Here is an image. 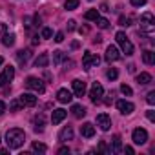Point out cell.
I'll list each match as a JSON object with an SVG mask.
<instances>
[{
	"mask_svg": "<svg viewBox=\"0 0 155 155\" xmlns=\"http://www.w3.org/2000/svg\"><path fill=\"white\" fill-rule=\"evenodd\" d=\"M24 140H26V133H24V130H20V128H13V130H9V131L6 133V142H8V148H9V150L20 148V146L24 144Z\"/></svg>",
	"mask_w": 155,
	"mask_h": 155,
	"instance_id": "6da1fadb",
	"label": "cell"
},
{
	"mask_svg": "<svg viewBox=\"0 0 155 155\" xmlns=\"http://www.w3.org/2000/svg\"><path fill=\"white\" fill-rule=\"evenodd\" d=\"M115 40H117V44L120 46L122 53H126V55H133V44H131V42H130V38L126 37V33L119 31V33L115 35Z\"/></svg>",
	"mask_w": 155,
	"mask_h": 155,
	"instance_id": "7a4b0ae2",
	"label": "cell"
},
{
	"mask_svg": "<svg viewBox=\"0 0 155 155\" xmlns=\"http://www.w3.org/2000/svg\"><path fill=\"white\" fill-rule=\"evenodd\" d=\"M26 86H28L29 90L37 91V93H44V90H46L44 82H42L40 79H37V77H28V79H26Z\"/></svg>",
	"mask_w": 155,
	"mask_h": 155,
	"instance_id": "3957f363",
	"label": "cell"
},
{
	"mask_svg": "<svg viewBox=\"0 0 155 155\" xmlns=\"http://www.w3.org/2000/svg\"><path fill=\"white\" fill-rule=\"evenodd\" d=\"M13 77H15V68H13V66L4 68L2 75H0V86H8V84L13 81Z\"/></svg>",
	"mask_w": 155,
	"mask_h": 155,
	"instance_id": "277c9868",
	"label": "cell"
},
{
	"mask_svg": "<svg viewBox=\"0 0 155 155\" xmlns=\"http://www.w3.org/2000/svg\"><path fill=\"white\" fill-rule=\"evenodd\" d=\"M99 62H101V58H99L97 55H93L91 51H86V53H84V57H82V66H84L86 69H90V68L97 66Z\"/></svg>",
	"mask_w": 155,
	"mask_h": 155,
	"instance_id": "5b68a950",
	"label": "cell"
},
{
	"mask_svg": "<svg viewBox=\"0 0 155 155\" xmlns=\"http://www.w3.org/2000/svg\"><path fill=\"white\" fill-rule=\"evenodd\" d=\"M102 95H104V88H102L99 82H93V86H91V90H90V99H91V102H101Z\"/></svg>",
	"mask_w": 155,
	"mask_h": 155,
	"instance_id": "8992f818",
	"label": "cell"
},
{
	"mask_svg": "<svg viewBox=\"0 0 155 155\" xmlns=\"http://www.w3.org/2000/svg\"><path fill=\"white\" fill-rule=\"evenodd\" d=\"M131 139H133L135 144H146V140H148V131H146L144 128H137V130H133Z\"/></svg>",
	"mask_w": 155,
	"mask_h": 155,
	"instance_id": "52a82bcc",
	"label": "cell"
},
{
	"mask_svg": "<svg viewBox=\"0 0 155 155\" xmlns=\"http://www.w3.org/2000/svg\"><path fill=\"white\" fill-rule=\"evenodd\" d=\"M97 126L102 130V131H108L111 128V119L106 115V113H99L97 115Z\"/></svg>",
	"mask_w": 155,
	"mask_h": 155,
	"instance_id": "ba28073f",
	"label": "cell"
},
{
	"mask_svg": "<svg viewBox=\"0 0 155 155\" xmlns=\"http://www.w3.org/2000/svg\"><path fill=\"white\" fill-rule=\"evenodd\" d=\"M71 86H73V93H75L77 97H82V95L86 93V82L81 81V79H75V81L71 82Z\"/></svg>",
	"mask_w": 155,
	"mask_h": 155,
	"instance_id": "9c48e42d",
	"label": "cell"
},
{
	"mask_svg": "<svg viewBox=\"0 0 155 155\" xmlns=\"http://www.w3.org/2000/svg\"><path fill=\"white\" fill-rule=\"evenodd\" d=\"M117 110H119L120 113H124V115H130V113H133L135 106H133L130 101H117Z\"/></svg>",
	"mask_w": 155,
	"mask_h": 155,
	"instance_id": "30bf717a",
	"label": "cell"
},
{
	"mask_svg": "<svg viewBox=\"0 0 155 155\" xmlns=\"http://www.w3.org/2000/svg\"><path fill=\"white\" fill-rule=\"evenodd\" d=\"M18 101H20L22 106H29V108L37 104V97H35L33 93H22V95L18 97Z\"/></svg>",
	"mask_w": 155,
	"mask_h": 155,
	"instance_id": "8fae6325",
	"label": "cell"
},
{
	"mask_svg": "<svg viewBox=\"0 0 155 155\" xmlns=\"http://www.w3.org/2000/svg\"><path fill=\"white\" fill-rule=\"evenodd\" d=\"M81 135L86 137V139H91V137L95 135V126H93L91 122H84V124L81 126Z\"/></svg>",
	"mask_w": 155,
	"mask_h": 155,
	"instance_id": "7c38bea8",
	"label": "cell"
},
{
	"mask_svg": "<svg viewBox=\"0 0 155 155\" xmlns=\"http://www.w3.org/2000/svg\"><path fill=\"white\" fill-rule=\"evenodd\" d=\"M119 58H120L119 49H117L115 46H108V49H106V60H108V62H115V60H119Z\"/></svg>",
	"mask_w": 155,
	"mask_h": 155,
	"instance_id": "4fadbf2b",
	"label": "cell"
},
{
	"mask_svg": "<svg viewBox=\"0 0 155 155\" xmlns=\"http://www.w3.org/2000/svg\"><path fill=\"white\" fill-rule=\"evenodd\" d=\"M66 115H68V111H66V110H62V108H58V110H53L51 122H53V124H60V122L66 119Z\"/></svg>",
	"mask_w": 155,
	"mask_h": 155,
	"instance_id": "5bb4252c",
	"label": "cell"
},
{
	"mask_svg": "<svg viewBox=\"0 0 155 155\" xmlns=\"http://www.w3.org/2000/svg\"><path fill=\"white\" fill-rule=\"evenodd\" d=\"M71 99H73V97H71V91H68V90H64V88L57 91V101H58V102L68 104V102H71Z\"/></svg>",
	"mask_w": 155,
	"mask_h": 155,
	"instance_id": "9a60e30c",
	"label": "cell"
},
{
	"mask_svg": "<svg viewBox=\"0 0 155 155\" xmlns=\"http://www.w3.org/2000/svg\"><path fill=\"white\" fill-rule=\"evenodd\" d=\"M71 113H73V117H77V119H82V117L86 115V108L81 106V104H73V106H71Z\"/></svg>",
	"mask_w": 155,
	"mask_h": 155,
	"instance_id": "2e32d148",
	"label": "cell"
},
{
	"mask_svg": "<svg viewBox=\"0 0 155 155\" xmlns=\"http://www.w3.org/2000/svg\"><path fill=\"white\" fill-rule=\"evenodd\" d=\"M71 139H73V130H71L69 126H66V128L58 133V140L66 142V140H71Z\"/></svg>",
	"mask_w": 155,
	"mask_h": 155,
	"instance_id": "e0dca14e",
	"label": "cell"
},
{
	"mask_svg": "<svg viewBox=\"0 0 155 155\" xmlns=\"http://www.w3.org/2000/svg\"><path fill=\"white\" fill-rule=\"evenodd\" d=\"M48 64H49V57H48V53L38 55V57H37V60H35V66H37V68H46Z\"/></svg>",
	"mask_w": 155,
	"mask_h": 155,
	"instance_id": "ac0fdd59",
	"label": "cell"
},
{
	"mask_svg": "<svg viewBox=\"0 0 155 155\" xmlns=\"http://www.w3.org/2000/svg\"><path fill=\"white\" fill-rule=\"evenodd\" d=\"M137 82L140 84V86H146V84H150L151 82V75L150 73H140V75H137Z\"/></svg>",
	"mask_w": 155,
	"mask_h": 155,
	"instance_id": "d6986e66",
	"label": "cell"
},
{
	"mask_svg": "<svg viewBox=\"0 0 155 155\" xmlns=\"http://www.w3.org/2000/svg\"><path fill=\"white\" fill-rule=\"evenodd\" d=\"M142 60H144V64L151 66V64L155 62V53H153V51H144V53H142Z\"/></svg>",
	"mask_w": 155,
	"mask_h": 155,
	"instance_id": "ffe728a7",
	"label": "cell"
},
{
	"mask_svg": "<svg viewBox=\"0 0 155 155\" xmlns=\"http://www.w3.org/2000/svg\"><path fill=\"white\" fill-rule=\"evenodd\" d=\"M29 57H31V51H29V49H22V51H18V53H17L18 62H24V64L28 62V58H29Z\"/></svg>",
	"mask_w": 155,
	"mask_h": 155,
	"instance_id": "44dd1931",
	"label": "cell"
},
{
	"mask_svg": "<svg viewBox=\"0 0 155 155\" xmlns=\"http://www.w3.org/2000/svg\"><path fill=\"white\" fill-rule=\"evenodd\" d=\"M35 131H42L44 130V115H37L35 117Z\"/></svg>",
	"mask_w": 155,
	"mask_h": 155,
	"instance_id": "7402d4cb",
	"label": "cell"
},
{
	"mask_svg": "<svg viewBox=\"0 0 155 155\" xmlns=\"http://www.w3.org/2000/svg\"><path fill=\"white\" fill-rule=\"evenodd\" d=\"M140 24H155L153 15H151V13H144V15L140 17Z\"/></svg>",
	"mask_w": 155,
	"mask_h": 155,
	"instance_id": "603a6c76",
	"label": "cell"
},
{
	"mask_svg": "<svg viewBox=\"0 0 155 155\" xmlns=\"http://www.w3.org/2000/svg\"><path fill=\"white\" fill-rule=\"evenodd\" d=\"M122 150V144H120V135H115L113 137V148H111V151H120Z\"/></svg>",
	"mask_w": 155,
	"mask_h": 155,
	"instance_id": "cb8c5ba5",
	"label": "cell"
},
{
	"mask_svg": "<svg viewBox=\"0 0 155 155\" xmlns=\"http://www.w3.org/2000/svg\"><path fill=\"white\" fill-rule=\"evenodd\" d=\"M33 151H37V153H46V151H48V146L42 144V142H33Z\"/></svg>",
	"mask_w": 155,
	"mask_h": 155,
	"instance_id": "d4e9b609",
	"label": "cell"
},
{
	"mask_svg": "<svg viewBox=\"0 0 155 155\" xmlns=\"http://www.w3.org/2000/svg\"><path fill=\"white\" fill-rule=\"evenodd\" d=\"M84 18H86V20H97V18H99V11H97V9H90V11L84 15Z\"/></svg>",
	"mask_w": 155,
	"mask_h": 155,
	"instance_id": "484cf974",
	"label": "cell"
},
{
	"mask_svg": "<svg viewBox=\"0 0 155 155\" xmlns=\"http://www.w3.org/2000/svg\"><path fill=\"white\" fill-rule=\"evenodd\" d=\"M2 44L4 46H13L15 44V35H4V38H2Z\"/></svg>",
	"mask_w": 155,
	"mask_h": 155,
	"instance_id": "4316f807",
	"label": "cell"
},
{
	"mask_svg": "<svg viewBox=\"0 0 155 155\" xmlns=\"http://www.w3.org/2000/svg\"><path fill=\"white\" fill-rule=\"evenodd\" d=\"M66 9L68 11H73V9H77V6H79V0H66Z\"/></svg>",
	"mask_w": 155,
	"mask_h": 155,
	"instance_id": "83f0119b",
	"label": "cell"
},
{
	"mask_svg": "<svg viewBox=\"0 0 155 155\" xmlns=\"http://www.w3.org/2000/svg\"><path fill=\"white\" fill-rule=\"evenodd\" d=\"M106 77H108V79H110V81H115V79H117V77H119V71H117L115 68H110V69L106 71Z\"/></svg>",
	"mask_w": 155,
	"mask_h": 155,
	"instance_id": "f1b7e54d",
	"label": "cell"
},
{
	"mask_svg": "<svg viewBox=\"0 0 155 155\" xmlns=\"http://www.w3.org/2000/svg\"><path fill=\"white\" fill-rule=\"evenodd\" d=\"M64 60V53L62 51H53V62L55 64H60Z\"/></svg>",
	"mask_w": 155,
	"mask_h": 155,
	"instance_id": "f546056e",
	"label": "cell"
},
{
	"mask_svg": "<svg viewBox=\"0 0 155 155\" xmlns=\"http://www.w3.org/2000/svg\"><path fill=\"white\" fill-rule=\"evenodd\" d=\"M97 26H99L101 29H106V28H110V22H108L106 18H101V17H99V18H97Z\"/></svg>",
	"mask_w": 155,
	"mask_h": 155,
	"instance_id": "4dcf8cb0",
	"label": "cell"
},
{
	"mask_svg": "<svg viewBox=\"0 0 155 155\" xmlns=\"http://www.w3.org/2000/svg\"><path fill=\"white\" fill-rule=\"evenodd\" d=\"M51 35H53V31H51L49 28H44V29H42V33H40V37H42V38H51Z\"/></svg>",
	"mask_w": 155,
	"mask_h": 155,
	"instance_id": "1f68e13d",
	"label": "cell"
},
{
	"mask_svg": "<svg viewBox=\"0 0 155 155\" xmlns=\"http://www.w3.org/2000/svg\"><path fill=\"white\" fill-rule=\"evenodd\" d=\"M120 91H122L124 95H128V97H130V95L133 93V91H131V88H130L128 84H122V86H120Z\"/></svg>",
	"mask_w": 155,
	"mask_h": 155,
	"instance_id": "d6a6232c",
	"label": "cell"
},
{
	"mask_svg": "<svg viewBox=\"0 0 155 155\" xmlns=\"http://www.w3.org/2000/svg\"><path fill=\"white\" fill-rule=\"evenodd\" d=\"M146 102H148V104H155V91H150V93L146 95Z\"/></svg>",
	"mask_w": 155,
	"mask_h": 155,
	"instance_id": "836d02e7",
	"label": "cell"
},
{
	"mask_svg": "<svg viewBox=\"0 0 155 155\" xmlns=\"http://www.w3.org/2000/svg\"><path fill=\"white\" fill-rule=\"evenodd\" d=\"M20 106H22V104H20V101H13V102L9 104V108H11L13 111H17V110H20Z\"/></svg>",
	"mask_w": 155,
	"mask_h": 155,
	"instance_id": "e575fe53",
	"label": "cell"
},
{
	"mask_svg": "<svg viewBox=\"0 0 155 155\" xmlns=\"http://www.w3.org/2000/svg\"><path fill=\"white\" fill-rule=\"evenodd\" d=\"M144 4H146V0H131V6H135V8H140Z\"/></svg>",
	"mask_w": 155,
	"mask_h": 155,
	"instance_id": "d590c367",
	"label": "cell"
},
{
	"mask_svg": "<svg viewBox=\"0 0 155 155\" xmlns=\"http://www.w3.org/2000/svg\"><path fill=\"white\" fill-rule=\"evenodd\" d=\"M55 40H57V42H62V40H64V33H62V31H58V33L55 35Z\"/></svg>",
	"mask_w": 155,
	"mask_h": 155,
	"instance_id": "8d00e7d4",
	"label": "cell"
},
{
	"mask_svg": "<svg viewBox=\"0 0 155 155\" xmlns=\"http://www.w3.org/2000/svg\"><path fill=\"white\" fill-rule=\"evenodd\" d=\"M120 26H130V18H124V17H120Z\"/></svg>",
	"mask_w": 155,
	"mask_h": 155,
	"instance_id": "74e56055",
	"label": "cell"
},
{
	"mask_svg": "<svg viewBox=\"0 0 155 155\" xmlns=\"http://www.w3.org/2000/svg\"><path fill=\"white\" fill-rule=\"evenodd\" d=\"M75 24H77L75 20H69V22H68V29H69V31H73V29H75Z\"/></svg>",
	"mask_w": 155,
	"mask_h": 155,
	"instance_id": "f35d334b",
	"label": "cell"
},
{
	"mask_svg": "<svg viewBox=\"0 0 155 155\" xmlns=\"http://www.w3.org/2000/svg\"><path fill=\"white\" fill-rule=\"evenodd\" d=\"M146 117H148V119H150V120H151V122H153V120H155V113H153V111H151V110H150V111H148V113H146Z\"/></svg>",
	"mask_w": 155,
	"mask_h": 155,
	"instance_id": "ab89813d",
	"label": "cell"
},
{
	"mask_svg": "<svg viewBox=\"0 0 155 155\" xmlns=\"http://www.w3.org/2000/svg\"><path fill=\"white\" fill-rule=\"evenodd\" d=\"M4 111H6V102L0 101V115H4Z\"/></svg>",
	"mask_w": 155,
	"mask_h": 155,
	"instance_id": "60d3db41",
	"label": "cell"
},
{
	"mask_svg": "<svg viewBox=\"0 0 155 155\" xmlns=\"http://www.w3.org/2000/svg\"><path fill=\"white\" fill-rule=\"evenodd\" d=\"M99 150H101V151H106V150H108V148H106V142H101V144H99Z\"/></svg>",
	"mask_w": 155,
	"mask_h": 155,
	"instance_id": "b9f144b4",
	"label": "cell"
},
{
	"mask_svg": "<svg viewBox=\"0 0 155 155\" xmlns=\"http://www.w3.org/2000/svg\"><path fill=\"white\" fill-rule=\"evenodd\" d=\"M124 151H126V153H130V155H133V148H131V146H126V148H124Z\"/></svg>",
	"mask_w": 155,
	"mask_h": 155,
	"instance_id": "7bdbcfd3",
	"label": "cell"
},
{
	"mask_svg": "<svg viewBox=\"0 0 155 155\" xmlns=\"http://www.w3.org/2000/svg\"><path fill=\"white\" fill-rule=\"evenodd\" d=\"M58 153H69V148H66V146H64V148H60V150H58Z\"/></svg>",
	"mask_w": 155,
	"mask_h": 155,
	"instance_id": "ee69618b",
	"label": "cell"
},
{
	"mask_svg": "<svg viewBox=\"0 0 155 155\" xmlns=\"http://www.w3.org/2000/svg\"><path fill=\"white\" fill-rule=\"evenodd\" d=\"M2 64H4V58H2V57H0V66H2Z\"/></svg>",
	"mask_w": 155,
	"mask_h": 155,
	"instance_id": "f6af8a7d",
	"label": "cell"
}]
</instances>
